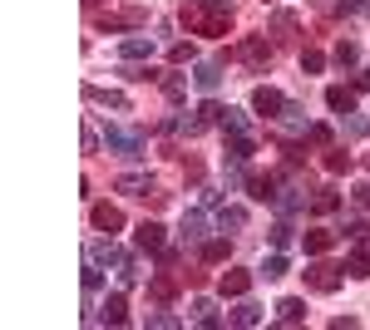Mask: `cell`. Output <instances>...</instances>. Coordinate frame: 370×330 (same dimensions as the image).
Segmentation results:
<instances>
[{
    "label": "cell",
    "instance_id": "cell-1",
    "mask_svg": "<svg viewBox=\"0 0 370 330\" xmlns=\"http://www.w3.org/2000/svg\"><path fill=\"white\" fill-rule=\"evenodd\" d=\"M227 10H207V6H188L183 10V25L188 30H202V35H227Z\"/></svg>",
    "mask_w": 370,
    "mask_h": 330
},
{
    "label": "cell",
    "instance_id": "cell-2",
    "mask_svg": "<svg viewBox=\"0 0 370 330\" xmlns=\"http://www.w3.org/2000/svg\"><path fill=\"white\" fill-rule=\"evenodd\" d=\"M301 277H306V286H311V291H321V296H326V291H336V286H341V277H346V266H331V261H316V266H306V271H301Z\"/></svg>",
    "mask_w": 370,
    "mask_h": 330
},
{
    "label": "cell",
    "instance_id": "cell-3",
    "mask_svg": "<svg viewBox=\"0 0 370 330\" xmlns=\"http://www.w3.org/2000/svg\"><path fill=\"white\" fill-rule=\"evenodd\" d=\"M104 143H109V153H119V158H143V133L138 129H109Z\"/></svg>",
    "mask_w": 370,
    "mask_h": 330
},
{
    "label": "cell",
    "instance_id": "cell-4",
    "mask_svg": "<svg viewBox=\"0 0 370 330\" xmlns=\"http://www.w3.org/2000/svg\"><path fill=\"white\" fill-rule=\"evenodd\" d=\"M237 60H242V65H252V69H267V65H272V44H267V35L242 40V44H237Z\"/></svg>",
    "mask_w": 370,
    "mask_h": 330
},
{
    "label": "cell",
    "instance_id": "cell-5",
    "mask_svg": "<svg viewBox=\"0 0 370 330\" xmlns=\"http://www.w3.org/2000/svg\"><path fill=\"white\" fill-rule=\"evenodd\" d=\"M252 108H257L262 119H282V114H287V99H282V89L262 84V89H252Z\"/></svg>",
    "mask_w": 370,
    "mask_h": 330
},
{
    "label": "cell",
    "instance_id": "cell-6",
    "mask_svg": "<svg viewBox=\"0 0 370 330\" xmlns=\"http://www.w3.org/2000/svg\"><path fill=\"white\" fill-rule=\"evenodd\" d=\"M89 222H94L99 232H119V227H124V212H119V207H109V202H99V207L89 212Z\"/></svg>",
    "mask_w": 370,
    "mask_h": 330
},
{
    "label": "cell",
    "instance_id": "cell-7",
    "mask_svg": "<svg viewBox=\"0 0 370 330\" xmlns=\"http://www.w3.org/2000/svg\"><path fill=\"white\" fill-rule=\"evenodd\" d=\"M247 192H252L257 202H277V178H272V173H252V178H247Z\"/></svg>",
    "mask_w": 370,
    "mask_h": 330
},
{
    "label": "cell",
    "instance_id": "cell-8",
    "mask_svg": "<svg viewBox=\"0 0 370 330\" xmlns=\"http://www.w3.org/2000/svg\"><path fill=\"white\" fill-rule=\"evenodd\" d=\"M148 54H153V40L148 35H129L119 44V60H148Z\"/></svg>",
    "mask_w": 370,
    "mask_h": 330
},
{
    "label": "cell",
    "instance_id": "cell-9",
    "mask_svg": "<svg viewBox=\"0 0 370 330\" xmlns=\"http://www.w3.org/2000/svg\"><path fill=\"white\" fill-rule=\"evenodd\" d=\"M207 237V212H183V242H202Z\"/></svg>",
    "mask_w": 370,
    "mask_h": 330
},
{
    "label": "cell",
    "instance_id": "cell-10",
    "mask_svg": "<svg viewBox=\"0 0 370 330\" xmlns=\"http://www.w3.org/2000/svg\"><path fill=\"white\" fill-rule=\"evenodd\" d=\"M89 261H94V266H124V251H119L114 242H94V247H89Z\"/></svg>",
    "mask_w": 370,
    "mask_h": 330
},
{
    "label": "cell",
    "instance_id": "cell-11",
    "mask_svg": "<svg viewBox=\"0 0 370 330\" xmlns=\"http://www.w3.org/2000/svg\"><path fill=\"white\" fill-rule=\"evenodd\" d=\"M143 20H148L143 10H119V15H104L99 25H104V30H138Z\"/></svg>",
    "mask_w": 370,
    "mask_h": 330
},
{
    "label": "cell",
    "instance_id": "cell-12",
    "mask_svg": "<svg viewBox=\"0 0 370 330\" xmlns=\"http://www.w3.org/2000/svg\"><path fill=\"white\" fill-rule=\"evenodd\" d=\"M193 79H198V89H202V94H213V89L223 84V65H213V60H202Z\"/></svg>",
    "mask_w": 370,
    "mask_h": 330
},
{
    "label": "cell",
    "instance_id": "cell-13",
    "mask_svg": "<svg viewBox=\"0 0 370 330\" xmlns=\"http://www.w3.org/2000/svg\"><path fill=\"white\" fill-rule=\"evenodd\" d=\"M346 277H370V242H360V247L346 256Z\"/></svg>",
    "mask_w": 370,
    "mask_h": 330
},
{
    "label": "cell",
    "instance_id": "cell-14",
    "mask_svg": "<svg viewBox=\"0 0 370 330\" xmlns=\"http://www.w3.org/2000/svg\"><path fill=\"white\" fill-rule=\"evenodd\" d=\"M326 104L336 108L341 119H346V114H355V94H351V89H341V84H331V89H326Z\"/></svg>",
    "mask_w": 370,
    "mask_h": 330
},
{
    "label": "cell",
    "instance_id": "cell-15",
    "mask_svg": "<svg viewBox=\"0 0 370 330\" xmlns=\"http://www.w3.org/2000/svg\"><path fill=\"white\" fill-rule=\"evenodd\" d=\"M134 242H138L143 251H158V247H163V227H158V222H138Z\"/></svg>",
    "mask_w": 370,
    "mask_h": 330
},
{
    "label": "cell",
    "instance_id": "cell-16",
    "mask_svg": "<svg viewBox=\"0 0 370 330\" xmlns=\"http://www.w3.org/2000/svg\"><path fill=\"white\" fill-rule=\"evenodd\" d=\"M277 320H282V325H301V320H306V301L287 296V301L277 306Z\"/></svg>",
    "mask_w": 370,
    "mask_h": 330
},
{
    "label": "cell",
    "instance_id": "cell-17",
    "mask_svg": "<svg viewBox=\"0 0 370 330\" xmlns=\"http://www.w3.org/2000/svg\"><path fill=\"white\" fill-rule=\"evenodd\" d=\"M247 286H252L247 271H227V277L218 281V291H223V296H247Z\"/></svg>",
    "mask_w": 370,
    "mask_h": 330
},
{
    "label": "cell",
    "instance_id": "cell-18",
    "mask_svg": "<svg viewBox=\"0 0 370 330\" xmlns=\"http://www.w3.org/2000/svg\"><path fill=\"white\" fill-rule=\"evenodd\" d=\"M331 242H336V232H326V227L306 232V256H321V251H331Z\"/></svg>",
    "mask_w": 370,
    "mask_h": 330
},
{
    "label": "cell",
    "instance_id": "cell-19",
    "mask_svg": "<svg viewBox=\"0 0 370 330\" xmlns=\"http://www.w3.org/2000/svg\"><path fill=\"white\" fill-rule=\"evenodd\" d=\"M104 325H124L129 320V306H124V296H109V301H104V315H99Z\"/></svg>",
    "mask_w": 370,
    "mask_h": 330
},
{
    "label": "cell",
    "instance_id": "cell-20",
    "mask_svg": "<svg viewBox=\"0 0 370 330\" xmlns=\"http://www.w3.org/2000/svg\"><path fill=\"white\" fill-rule=\"evenodd\" d=\"M252 153H257V143H252L247 133H237V138H232V148H227V158H232V168H242V163H247Z\"/></svg>",
    "mask_w": 370,
    "mask_h": 330
},
{
    "label": "cell",
    "instance_id": "cell-21",
    "mask_svg": "<svg viewBox=\"0 0 370 330\" xmlns=\"http://www.w3.org/2000/svg\"><path fill=\"white\" fill-rule=\"evenodd\" d=\"M119 192L143 197V192H153V183H148V173H129V178H119Z\"/></svg>",
    "mask_w": 370,
    "mask_h": 330
},
{
    "label": "cell",
    "instance_id": "cell-22",
    "mask_svg": "<svg viewBox=\"0 0 370 330\" xmlns=\"http://www.w3.org/2000/svg\"><path fill=\"white\" fill-rule=\"evenodd\" d=\"M193 320L207 325V330H218V325H223V315L213 311V301H193Z\"/></svg>",
    "mask_w": 370,
    "mask_h": 330
},
{
    "label": "cell",
    "instance_id": "cell-23",
    "mask_svg": "<svg viewBox=\"0 0 370 330\" xmlns=\"http://www.w3.org/2000/svg\"><path fill=\"white\" fill-rule=\"evenodd\" d=\"M257 320H262V306H257V301H242V306L232 311V325H257Z\"/></svg>",
    "mask_w": 370,
    "mask_h": 330
},
{
    "label": "cell",
    "instance_id": "cell-24",
    "mask_svg": "<svg viewBox=\"0 0 370 330\" xmlns=\"http://www.w3.org/2000/svg\"><path fill=\"white\" fill-rule=\"evenodd\" d=\"M262 277H267V281L287 277V256H282V251H277V256H267V261H262Z\"/></svg>",
    "mask_w": 370,
    "mask_h": 330
},
{
    "label": "cell",
    "instance_id": "cell-25",
    "mask_svg": "<svg viewBox=\"0 0 370 330\" xmlns=\"http://www.w3.org/2000/svg\"><path fill=\"white\" fill-rule=\"evenodd\" d=\"M272 30H277L282 40H291V30H296V15H291V10H277V15H272Z\"/></svg>",
    "mask_w": 370,
    "mask_h": 330
},
{
    "label": "cell",
    "instance_id": "cell-26",
    "mask_svg": "<svg viewBox=\"0 0 370 330\" xmlns=\"http://www.w3.org/2000/svg\"><path fill=\"white\" fill-rule=\"evenodd\" d=\"M89 99L109 104V108H129V99H124V94H114V89H89Z\"/></svg>",
    "mask_w": 370,
    "mask_h": 330
},
{
    "label": "cell",
    "instance_id": "cell-27",
    "mask_svg": "<svg viewBox=\"0 0 370 330\" xmlns=\"http://www.w3.org/2000/svg\"><path fill=\"white\" fill-rule=\"evenodd\" d=\"M223 129H227V133H242V129H247L242 108H223Z\"/></svg>",
    "mask_w": 370,
    "mask_h": 330
},
{
    "label": "cell",
    "instance_id": "cell-28",
    "mask_svg": "<svg viewBox=\"0 0 370 330\" xmlns=\"http://www.w3.org/2000/svg\"><path fill=\"white\" fill-rule=\"evenodd\" d=\"M282 119H287V129H296V133L306 129V133H311V124H306V114H301L296 104H287V114H282Z\"/></svg>",
    "mask_w": 370,
    "mask_h": 330
},
{
    "label": "cell",
    "instance_id": "cell-29",
    "mask_svg": "<svg viewBox=\"0 0 370 330\" xmlns=\"http://www.w3.org/2000/svg\"><path fill=\"white\" fill-rule=\"evenodd\" d=\"M173 291H178L173 277H158V281H153V301H173Z\"/></svg>",
    "mask_w": 370,
    "mask_h": 330
},
{
    "label": "cell",
    "instance_id": "cell-30",
    "mask_svg": "<svg viewBox=\"0 0 370 330\" xmlns=\"http://www.w3.org/2000/svg\"><path fill=\"white\" fill-rule=\"evenodd\" d=\"M311 207H316V212H336V207H341V197L326 188V192H316V202H311Z\"/></svg>",
    "mask_w": 370,
    "mask_h": 330
},
{
    "label": "cell",
    "instance_id": "cell-31",
    "mask_svg": "<svg viewBox=\"0 0 370 330\" xmlns=\"http://www.w3.org/2000/svg\"><path fill=\"white\" fill-rule=\"evenodd\" d=\"M355 60H360V49L341 40V44H336V65H355Z\"/></svg>",
    "mask_w": 370,
    "mask_h": 330
},
{
    "label": "cell",
    "instance_id": "cell-32",
    "mask_svg": "<svg viewBox=\"0 0 370 330\" xmlns=\"http://www.w3.org/2000/svg\"><path fill=\"white\" fill-rule=\"evenodd\" d=\"M202 261H227V242H207L202 247Z\"/></svg>",
    "mask_w": 370,
    "mask_h": 330
},
{
    "label": "cell",
    "instance_id": "cell-33",
    "mask_svg": "<svg viewBox=\"0 0 370 330\" xmlns=\"http://www.w3.org/2000/svg\"><path fill=\"white\" fill-rule=\"evenodd\" d=\"M99 286H104V271H99V266H94V261H89V271H84V291H89V296H94V291H99Z\"/></svg>",
    "mask_w": 370,
    "mask_h": 330
},
{
    "label": "cell",
    "instance_id": "cell-34",
    "mask_svg": "<svg viewBox=\"0 0 370 330\" xmlns=\"http://www.w3.org/2000/svg\"><path fill=\"white\" fill-rule=\"evenodd\" d=\"M321 65H326V60H321V49H306V54H301V69H306V74H316Z\"/></svg>",
    "mask_w": 370,
    "mask_h": 330
},
{
    "label": "cell",
    "instance_id": "cell-35",
    "mask_svg": "<svg viewBox=\"0 0 370 330\" xmlns=\"http://www.w3.org/2000/svg\"><path fill=\"white\" fill-rule=\"evenodd\" d=\"M326 168H331V173H346V168H351V153H326Z\"/></svg>",
    "mask_w": 370,
    "mask_h": 330
},
{
    "label": "cell",
    "instance_id": "cell-36",
    "mask_svg": "<svg viewBox=\"0 0 370 330\" xmlns=\"http://www.w3.org/2000/svg\"><path fill=\"white\" fill-rule=\"evenodd\" d=\"M341 15H365V0H336Z\"/></svg>",
    "mask_w": 370,
    "mask_h": 330
},
{
    "label": "cell",
    "instance_id": "cell-37",
    "mask_svg": "<svg viewBox=\"0 0 370 330\" xmlns=\"http://www.w3.org/2000/svg\"><path fill=\"white\" fill-rule=\"evenodd\" d=\"M242 222H247L242 207H227V212H223V227H242Z\"/></svg>",
    "mask_w": 370,
    "mask_h": 330
},
{
    "label": "cell",
    "instance_id": "cell-38",
    "mask_svg": "<svg viewBox=\"0 0 370 330\" xmlns=\"http://www.w3.org/2000/svg\"><path fill=\"white\" fill-rule=\"evenodd\" d=\"M119 281H124V286H134V281H138V266H134V261H124V266H119Z\"/></svg>",
    "mask_w": 370,
    "mask_h": 330
},
{
    "label": "cell",
    "instance_id": "cell-39",
    "mask_svg": "<svg viewBox=\"0 0 370 330\" xmlns=\"http://www.w3.org/2000/svg\"><path fill=\"white\" fill-rule=\"evenodd\" d=\"M148 325H158V330H173V325H178V320H173V315H168V311H158V315H148Z\"/></svg>",
    "mask_w": 370,
    "mask_h": 330
},
{
    "label": "cell",
    "instance_id": "cell-40",
    "mask_svg": "<svg viewBox=\"0 0 370 330\" xmlns=\"http://www.w3.org/2000/svg\"><path fill=\"white\" fill-rule=\"evenodd\" d=\"M163 94H168V99L178 104V99H183V79H168V84H163Z\"/></svg>",
    "mask_w": 370,
    "mask_h": 330
},
{
    "label": "cell",
    "instance_id": "cell-41",
    "mask_svg": "<svg viewBox=\"0 0 370 330\" xmlns=\"http://www.w3.org/2000/svg\"><path fill=\"white\" fill-rule=\"evenodd\" d=\"M202 6H207V10H227V15H232V0H202Z\"/></svg>",
    "mask_w": 370,
    "mask_h": 330
},
{
    "label": "cell",
    "instance_id": "cell-42",
    "mask_svg": "<svg viewBox=\"0 0 370 330\" xmlns=\"http://www.w3.org/2000/svg\"><path fill=\"white\" fill-rule=\"evenodd\" d=\"M355 202H360V207H370V183H360V188H355Z\"/></svg>",
    "mask_w": 370,
    "mask_h": 330
},
{
    "label": "cell",
    "instance_id": "cell-43",
    "mask_svg": "<svg viewBox=\"0 0 370 330\" xmlns=\"http://www.w3.org/2000/svg\"><path fill=\"white\" fill-rule=\"evenodd\" d=\"M365 84H370V74H365Z\"/></svg>",
    "mask_w": 370,
    "mask_h": 330
}]
</instances>
